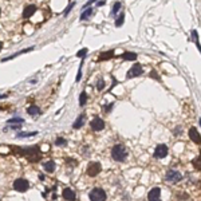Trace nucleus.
I'll use <instances>...</instances> for the list:
<instances>
[{
    "label": "nucleus",
    "instance_id": "2f4dec72",
    "mask_svg": "<svg viewBox=\"0 0 201 201\" xmlns=\"http://www.w3.org/2000/svg\"><path fill=\"white\" fill-rule=\"evenodd\" d=\"M193 166L196 168L197 170H200V157H197L196 160H193Z\"/></svg>",
    "mask_w": 201,
    "mask_h": 201
},
{
    "label": "nucleus",
    "instance_id": "423d86ee",
    "mask_svg": "<svg viewBox=\"0 0 201 201\" xmlns=\"http://www.w3.org/2000/svg\"><path fill=\"white\" fill-rule=\"evenodd\" d=\"M143 74V69H142V66L139 65V63H136L132 69L127 71L126 74V78L127 79H132V78H136V76H139V75H142Z\"/></svg>",
    "mask_w": 201,
    "mask_h": 201
},
{
    "label": "nucleus",
    "instance_id": "f257e3e1",
    "mask_svg": "<svg viewBox=\"0 0 201 201\" xmlns=\"http://www.w3.org/2000/svg\"><path fill=\"white\" fill-rule=\"evenodd\" d=\"M16 153L19 156H24L27 157V160L30 162H38L42 158V154H40V150L38 146H32V147H27V149H20V147H13Z\"/></svg>",
    "mask_w": 201,
    "mask_h": 201
},
{
    "label": "nucleus",
    "instance_id": "f3484780",
    "mask_svg": "<svg viewBox=\"0 0 201 201\" xmlns=\"http://www.w3.org/2000/svg\"><path fill=\"white\" fill-rule=\"evenodd\" d=\"M83 121H85V114H80L78 118H76L75 122H74L72 127H74V129H80V127L83 126Z\"/></svg>",
    "mask_w": 201,
    "mask_h": 201
},
{
    "label": "nucleus",
    "instance_id": "a211bd4d",
    "mask_svg": "<svg viewBox=\"0 0 201 201\" xmlns=\"http://www.w3.org/2000/svg\"><path fill=\"white\" fill-rule=\"evenodd\" d=\"M43 168H44V170L47 173H52L55 170V162L54 161H47L44 165H43Z\"/></svg>",
    "mask_w": 201,
    "mask_h": 201
},
{
    "label": "nucleus",
    "instance_id": "72a5a7b5",
    "mask_svg": "<svg viewBox=\"0 0 201 201\" xmlns=\"http://www.w3.org/2000/svg\"><path fill=\"white\" fill-rule=\"evenodd\" d=\"M105 4H106V2H105V0H100V2L98 0V2H97V7H103Z\"/></svg>",
    "mask_w": 201,
    "mask_h": 201
},
{
    "label": "nucleus",
    "instance_id": "cd10ccee",
    "mask_svg": "<svg viewBox=\"0 0 201 201\" xmlns=\"http://www.w3.org/2000/svg\"><path fill=\"white\" fill-rule=\"evenodd\" d=\"M66 143H67V141H66L65 138H62V137L56 138V141H55V145H56V146H65Z\"/></svg>",
    "mask_w": 201,
    "mask_h": 201
},
{
    "label": "nucleus",
    "instance_id": "79ce46f5",
    "mask_svg": "<svg viewBox=\"0 0 201 201\" xmlns=\"http://www.w3.org/2000/svg\"><path fill=\"white\" fill-rule=\"evenodd\" d=\"M0 15H2V9H0Z\"/></svg>",
    "mask_w": 201,
    "mask_h": 201
},
{
    "label": "nucleus",
    "instance_id": "a19ab883",
    "mask_svg": "<svg viewBox=\"0 0 201 201\" xmlns=\"http://www.w3.org/2000/svg\"><path fill=\"white\" fill-rule=\"evenodd\" d=\"M2 48H3V43L0 42V51H2Z\"/></svg>",
    "mask_w": 201,
    "mask_h": 201
},
{
    "label": "nucleus",
    "instance_id": "c756f323",
    "mask_svg": "<svg viewBox=\"0 0 201 201\" xmlns=\"http://www.w3.org/2000/svg\"><path fill=\"white\" fill-rule=\"evenodd\" d=\"M87 52H89V50H87V48H83V50H80V51H78L76 56H78V58H85Z\"/></svg>",
    "mask_w": 201,
    "mask_h": 201
},
{
    "label": "nucleus",
    "instance_id": "bb28decb",
    "mask_svg": "<svg viewBox=\"0 0 201 201\" xmlns=\"http://www.w3.org/2000/svg\"><path fill=\"white\" fill-rule=\"evenodd\" d=\"M105 86H106L105 80H103L102 78H100V79H98V82H97V89H98L99 91H100V90H103V89H105Z\"/></svg>",
    "mask_w": 201,
    "mask_h": 201
},
{
    "label": "nucleus",
    "instance_id": "ddd939ff",
    "mask_svg": "<svg viewBox=\"0 0 201 201\" xmlns=\"http://www.w3.org/2000/svg\"><path fill=\"white\" fill-rule=\"evenodd\" d=\"M189 137H190V139H192L194 143H200V133H199V130H197L194 126L189 129Z\"/></svg>",
    "mask_w": 201,
    "mask_h": 201
},
{
    "label": "nucleus",
    "instance_id": "20e7f679",
    "mask_svg": "<svg viewBox=\"0 0 201 201\" xmlns=\"http://www.w3.org/2000/svg\"><path fill=\"white\" fill-rule=\"evenodd\" d=\"M165 180L169 181V182H173V184L180 182V181L182 180V174L180 172H177V170H174V169H170V170H168L166 174H165Z\"/></svg>",
    "mask_w": 201,
    "mask_h": 201
},
{
    "label": "nucleus",
    "instance_id": "4c0bfd02",
    "mask_svg": "<svg viewBox=\"0 0 201 201\" xmlns=\"http://www.w3.org/2000/svg\"><path fill=\"white\" fill-rule=\"evenodd\" d=\"M51 199H52V200H56V199H58V194H56V193H54V194H52V197H51Z\"/></svg>",
    "mask_w": 201,
    "mask_h": 201
},
{
    "label": "nucleus",
    "instance_id": "2eb2a0df",
    "mask_svg": "<svg viewBox=\"0 0 201 201\" xmlns=\"http://www.w3.org/2000/svg\"><path fill=\"white\" fill-rule=\"evenodd\" d=\"M27 113H28L30 115H32V117H35V115H40V114H42V111H40V109H39L38 106H35V105L30 106L28 109H27Z\"/></svg>",
    "mask_w": 201,
    "mask_h": 201
},
{
    "label": "nucleus",
    "instance_id": "1a4fd4ad",
    "mask_svg": "<svg viewBox=\"0 0 201 201\" xmlns=\"http://www.w3.org/2000/svg\"><path fill=\"white\" fill-rule=\"evenodd\" d=\"M90 127H91L94 132H99V130H103L105 122H103V119H100L99 117H97V118H94L91 122H90Z\"/></svg>",
    "mask_w": 201,
    "mask_h": 201
},
{
    "label": "nucleus",
    "instance_id": "b1692460",
    "mask_svg": "<svg viewBox=\"0 0 201 201\" xmlns=\"http://www.w3.org/2000/svg\"><path fill=\"white\" fill-rule=\"evenodd\" d=\"M23 122H24V119H22V118H12V119L7 121V123H8V125H13V123H16V125H22Z\"/></svg>",
    "mask_w": 201,
    "mask_h": 201
},
{
    "label": "nucleus",
    "instance_id": "9d476101",
    "mask_svg": "<svg viewBox=\"0 0 201 201\" xmlns=\"http://www.w3.org/2000/svg\"><path fill=\"white\" fill-rule=\"evenodd\" d=\"M147 200L149 201H161V189L160 188H153L147 193Z\"/></svg>",
    "mask_w": 201,
    "mask_h": 201
},
{
    "label": "nucleus",
    "instance_id": "dca6fc26",
    "mask_svg": "<svg viewBox=\"0 0 201 201\" xmlns=\"http://www.w3.org/2000/svg\"><path fill=\"white\" fill-rule=\"evenodd\" d=\"M111 58H114V51H113V50H110V51H106V52L100 54L98 60H109V59H111Z\"/></svg>",
    "mask_w": 201,
    "mask_h": 201
},
{
    "label": "nucleus",
    "instance_id": "5701e85b",
    "mask_svg": "<svg viewBox=\"0 0 201 201\" xmlns=\"http://www.w3.org/2000/svg\"><path fill=\"white\" fill-rule=\"evenodd\" d=\"M86 102H87V94H86V91H82L80 93V97H79V105L85 106Z\"/></svg>",
    "mask_w": 201,
    "mask_h": 201
},
{
    "label": "nucleus",
    "instance_id": "ea45409f",
    "mask_svg": "<svg viewBox=\"0 0 201 201\" xmlns=\"http://www.w3.org/2000/svg\"><path fill=\"white\" fill-rule=\"evenodd\" d=\"M39 178L43 181V180H44V176H43V174H39Z\"/></svg>",
    "mask_w": 201,
    "mask_h": 201
},
{
    "label": "nucleus",
    "instance_id": "6ab92c4d",
    "mask_svg": "<svg viewBox=\"0 0 201 201\" xmlns=\"http://www.w3.org/2000/svg\"><path fill=\"white\" fill-rule=\"evenodd\" d=\"M91 13H93V8H91V7H87V8L85 9V11L82 12V15H80V18H79V19H80V20H82V22H83V20L89 19Z\"/></svg>",
    "mask_w": 201,
    "mask_h": 201
},
{
    "label": "nucleus",
    "instance_id": "7c9ffc66",
    "mask_svg": "<svg viewBox=\"0 0 201 201\" xmlns=\"http://www.w3.org/2000/svg\"><path fill=\"white\" fill-rule=\"evenodd\" d=\"M82 63H80V66H79V70H78V74H76V82H79V80H80V78H82Z\"/></svg>",
    "mask_w": 201,
    "mask_h": 201
},
{
    "label": "nucleus",
    "instance_id": "393cba45",
    "mask_svg": "<svg viewBox=\"0 0 201 201\" xmlns=\"http://www.w3.org/2000/svg\"><path fill=\"white\" fill-rule=\"evenodd\" d=\"M38 134V132H30V133H19L18 137L19 138H23V137H34Z\"/></svg>",
    "mask_w": 201,
    "mask_h": 201
},
{
    "label": "nucleus",
    "instance_id": "f8f14e48",
    "mask_svg": "<svg viewBox=\"0 0 201 201\" xmlns=\"http://www.w3.org/2000/svg\"><path fill=\"white\" fill-rule=\"evenodd\" d=\"M62 196L65 197L67 201H75L76 196H75V192H74L72 189H70V188H66V189H63V193Z\"/></svg>",
    "mask_w": 201,
    "mask_h": 201
},
{
    "label": "nucleus",
    "instance_id": "c9c22d12",
    "mask_svg": "<svg viewBox=\"0 0 201 201\" xmlns=\"http://www.w3.org/2000/svg\"><path fill=\"white\" fill-rule=\"evenodd\" d=\"M111 107H113V103H110V105H107V106L105 107V111H106V113H109V111H110V109H111Z\"/></svg>",
    "mask_w": 201,
    "mask_h": 201
},
{
    "label": "nucleus",
    "instance_id": "412c9836",
    "mask_svg": "<svg viewBox=\"0 0 201 201\" xmlns=\"http://www.w3.org/2000/svg\"><path fill=\"white\" fill-rule=\"evenodd\" d=\"M123 22H125V13L121 12L119 16L115 19V27H121V26L123 24Z\"/></svg>",
    "mask_w": 201,
    "mask_h": 201
},
{
    "label": "nucleus",
    "instance_id": "6e6552de",
    "mask_svg": "<svg viewBox=\"0 0 201 201\" xmlns=\"http://www.w3.org/2000/svg\"><path fill=\"white\" fill-rule=\"evenodd\" d=\"M168 156V146L164 145V143H161L156 147V150H154V157L156 158H165Z\"/></svg>",
    "mask_w": 201,
    "mask_h": 201
},
{
    "label": "nucleus",
    "instance_id": "9b49d317",
    "mask_svg": "<svg viewBox=\"0 0 201 201\" xmlns=\"http://www.w3.org/2000/svg\"><path fill=\"white\" fill-rule=\"evenodd\" d=\"M35 11H36V5H35V4H28V5H27L26 8H24V11H23V18H24V19L31 18Z\"/></svg>",
    "mask_w": 201,
    "mask_h": 201
},
{
    "label": "nucleus",
    "instance_id": "39448f33",
    "mask_svg": "<svg viewBox=\"0 0 201 201\" xmlns=\"http://www.w3.org/2000/svg\"><path fill=\"white\" fill-rule=\"evenodd\" d=\"M13 189L18 190V192H27L30 189V184L28 181L24 180V178H18L13 181Z\"/></svg>",
    "mask_w": 201,
    "mask_h": 201
},
{
    "label": "nucleus",
    "instance_id": "473e14b6",
    "mask_svg": "<svg viewBox=\"0 0 201 201\" xmlns=\"http://www.w3.org/2000/svg\"><path fill=\"white\" fill-rule=\"evenodd\" d=\"M150 76H152V78H156L157 80H161V78H160V75H158V74H157V72H156V70H153V71H152V72H150Z\"/></svg>",
    "mask_w": 201,
    "mask_h": 201
},
{
    "label": "nucleus",
    "instance_id": "7ed1b4c3",
    "mask_svg": "<svg viewBox=\"0 0 201 201\" xmlns=\"http://www.w3.org/2000/svg\"><path fill=\"white\" fill-rule=\"evenodd\" d=\"M89 197H90V201H106V199H107L106 192L102 188H94L91 192H90Z\"/></svg>",
    "mask_w": 201,
    "mask_h": 201
},
{
    "label": "nucleus",
    "instance_id": "aec40b11",
    "mask_svg": "<svg viewBox=\"0 0 201 201\" xmlns=\"http://www.w3.org/2000/svg\"><path fill=\"white\" fill-rule=\"evenodd\" d=\"M121 58H123L125 60H136L137 54L136 52H123L122 55H121Z\"/></svg>",
    "mask_w": 201,
    "mask_h": 201
},
{
    "label": "nucleus",
    "instance_id": "f704fd0d",
    "mask_svg": "<svg viewBox=\"0 0 201 201\" xmlns=\"http://www.w3.org/2000/svg\"><path fill=\"white\" fill-rule=\"evenodd\" d=\"M180 132H181V127H177L176 130H173V134H176V136H180V134H181Z\"/></svg>",
    "mask_w": 201,
    "mask_h": 201
},
{
    "label": "nucleus",
    "instance_id": "4468645a",
    "mask_svg": "<svg viewBox=\"0 0 201 201\" xmlns=\"http://www.w3.org/2000/svg\"><path fill=\"white\" fill-rule=\"evenodd\" d=\"M32 50H34V47H28V48H26V50H20L19 52L13 54V55H9L8 58H4V59H2V62H7V60H11V59H13V58H16V56L22 55V54H26V52H30V51H32Z\"/></svg>",
    "mask_w": 201,
    "mask_h": 201
},
{
    "label": "nucleus",
    "instance_id": "c85d7f7f",
    "mask_svg": "<svg viewBox=\"0 0 201 201\" xmlns=\"http://www.w3.org/2000/svg\"><path fill=\"white\" fill-rule=\"evenodd\" d=\"M74 5H75V3H70V4H69V7H67V8L65 9V12H63V15H65V16H67V15H69V13H70V11H71V9L74 8Z\"/></svg>",
    "mask_w": 201,
    "mask_h": 201
},
{
    "label": "nucleus",
    "instance_id": "e433bc0d",
    "mask_svg": "<svg viewBox=\"0 0 201 201\" xmlns=\"http://www.w3.org/2000/svg\"><path fill=\"white\" fill-rule=\"evenodd\" d=\"M94 2H97V0H90V2H87L86 4H85V7H83V8H87V7H89L90 4H91V3H94Z\"/></svg>",
    "mask_w": 201,
    "mask_h": 201
},
{
    "label": "nucleus",
    "instance_id": "a878e982",
    "mask_svg": "<svg viewBox=\"0 0 201 201\" xmlns=\"http://www.w3.org/2000/svg\"><path fill=\"white\" fill-rule=\"evenodd\" d=\"M192 38H193L194 42H196L197 47H199V48H200V43H199V34H197L196 30H192Z\"/></svg>",
    "mask_w": 201,
    "mask_h": 201
},
{
    "label": "nucleus",
    "instance_id": "0eeeda50",
    "mask_svg": "<svg viewBox=\"0 0 201 201\" xmlns=\"http://www.w3.org/2000/svg\"><path fill=\"white\" fill-rule=\"evenodd\" d=\"M100 170H102V166H100L99 162H90L86 172H87V176L89 177H95L99 174Z\"/></svg>",
    "mask_w": 201,
    "mask_h": 201
},
{
    "label": "nucleus",
    "instance_id": "58836bf2",
    "mask_svg": "<svg viewBox=\"0 0 201 201\" xmlns=\"http://www.w3.org/2000/svg\"><path fill=\"white\" fill-rule=\"evenodd\" d=\"M4 98H7L5 94H0V99H4Z\"/></svg>",
    "mask_w": 201,
    "mask_h": 201
},
{
    "label": "nucleus",
    "instance_id": "4be33fe9",
    "mask_svg": "<svg viewBox=\"0 0 201 201\" xmlns=\"http://www.w3.org/2000/svg\"><path fill=\"white\" fill-rule=\"evenodd\" d=\"M119 9H121V3L115 2L114 3V5H113V9H111V16H115L117 13L119 12Z\"/></svg>",
    "mask_w": 201,
    "mask_h": 201
},
{
    "label": "nucleus",
    "instance_id": "f03ea898",
    "mask_svg": "<svg viewBox=\"0 0 201 201\" xmlns=\"http://www.w3.org/2000/svg\"><path fill=\"white\" fill-rule=\"evenodd\" d=\"M111 157H113L114 161H117V162H123V161L127 158V150H126L125 145L117 143V145L111 149Z\"/></svg>",
    "mask_w": 201,
    "mask_h": 201
}]
</instances>
